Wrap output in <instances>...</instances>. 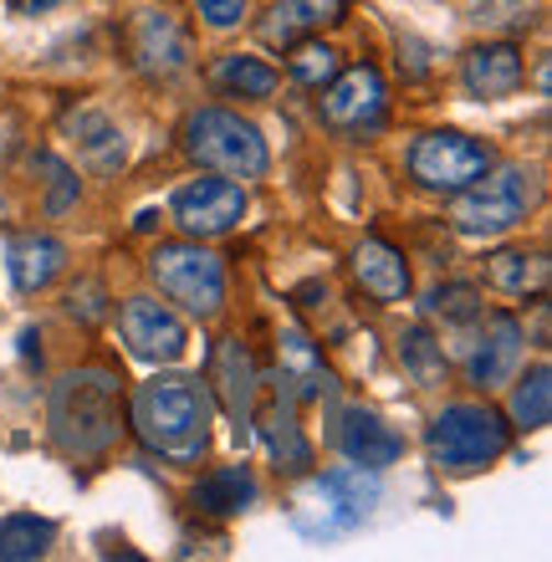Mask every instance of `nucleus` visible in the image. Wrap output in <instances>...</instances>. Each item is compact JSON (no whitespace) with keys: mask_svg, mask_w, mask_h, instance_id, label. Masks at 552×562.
<instances>
[{"mask_svg":"<svg viewBox=\"0 0 552 562\" xmlns=\"http://www.w3.org/2000/svg\"><path fill=\"white\" fill-rule=\"evenodd\" d=\"M149 277L159 281V292L169 302H180L190 317L210 323L215 312L225 307V267L221 256H210L205 246L194 240H169L149 256Z\"/></svg>","mask_w":552,"mask_h":562,"instance_id":"0eeeda50","label":"nucleus"},{"mask_svg":"<svg viewBox=\"0 0 552 562\" xmlns=\"http://www.w3.org/2000/svg\"><path fill=\"white\" fill-rule=\"evenodd\" d=\"M277 369H282V389L297 404H323L333 394V373L317 353V342L302 327H282L277 338Z\"/></svg>","mask_w":552,"mask_h":562,"instance_id":"4468645a","label":"nucleus"},{"mask_svg":"<svg viewBox=\"0 0 552 562\" xmlns=\"http://www.w3.org/2000/svg\"><path fill=\"white\" fill-rule=\"evenodd\" d=\"M538 175L527 169V164H507V169H486L476 184H465L455 190V205H450V225L461 231V236H507L511 225L527 221V210L538 205Z\"/></svg>","mask_w":552,"mask_h":562,"instance_id":"39448f33","label":"nucleus"},{"mask_svg":"<svg viewBox=\"0 0 552 562\" xmlns=\"http://www.w3.org/2000/svg\"><path fill=\"white\" fill-rule=\"evenodd\" d=\"M251 425H261V440H267L271 460H277V471L302 475L307 465H313V445H307V435H302V425H297V400H292L286 389L271 404H261V409H256Z\"/></svg>","mask_w":552,"mask_h":562,"instance_id":"dca6fc26","label":"nucleus"},{"mask_svg":"<svg viewBox=\"0 0 552 562\" xmlns=\"http://www.w3.org/2000/svg\"><path fill=\"white\" fill-rule=\"evenodd\" d=\"M384 77L363 67H348L323 88V123L343 138H369L384 128Z\"/></svg>","mask_w":552,"mask_h":562,"instance_id":"9d476101","label":"nucleus"},{"mask_svg":"<svg viewBox=\"0 0 552 562\" xmlns=\"http://www.w3.org/2000/svg\"><path fill=\"white\" fill-rule=\"evenodd\" d=\"M21 358H42V348H36V327H26V333H21Z\"/></svg>","mask_w":552,"mask_h":562,"instance_id":"c9c22d12","label":"nucleus"},{"mask_svg":"<svg viewBox=\"0 0 552 562\" xmlns=\"http://www.w3.org/2000/svg\"><path fill=\"white\" fill-rule=\"evenodd\" d=\"M190 502L200 517H215V521H230L240 512H251L261 502V486H256L251 465H221V471H210L194 481Z\"/></svg>","mask_w":552,"mask_h":562,"instance_id":"6ab92c4d","label":"nucleus"},{"mask_svg":"<svg viewBox=\"0 0 552 562\" xmlns=\"http://www.w3.org/2000/svg\"><path fill=\"white\" fill-rule=\"evenodd\" d=\"M154 225H159V215H154V210H144V215L134 221V231H154Z\"/></svg>","mask_w":552,"mask_h":562,"instance_id":"e433bc0d","label":"nucleus"},{"mask_svg":"<svg viewBox=\"0 0 552 562\" xmlns=\"http://www.w3.org/2000/svg\"><path fill=\"white\" fill-rule=\"evenodd\" d=\"M481 292L476 286H465V281H455V286H435L430 296H425V317H446V327H471L481 317Z\"/></svg>","mask_w":552,"mask_h":562,"instance_id":"cd10ccee","label":"nucleus"},{"mask_svg":"<svg viewBox=\"0 0 552 562\" xmlns=\"http://www.w3.org/2000/svg\"><path fill=\"white\" fill-rule=\"evenodd\" d=\"M184 154L225 179H261L271 164L261 128L225 108H200L184 119Z\"/></svg>","mask_w":552,"mask_h":562,"instance_id":"423d86ee","label":"nucleus"},{"mask_svg":"<svg viewBox=\"0 0 552 562\" xmlns=\"http://www.w3.org/2000/svg\"><path fill=\"white\" fill-rule=\"evenodd\" d=\"M210 384L221 394L225 415L236 419V435H246V429H251V415H256V363H251V353H246L240 338H225L221 348H215Z\"/></svg>","mask_w":552,"mask_h":562,"instance_id":"2eb2a0df","label":"nucleus"},{"mask_svg":"<svg viewBox=\"0 0 552 562\" xmlns=\"http://www.w3.org/2000/svg\"><path fill=\"white\" fill-rule=\"evenodd\" d=\"M123 435V389L119 373L108 369H77L52 389V440L77 460L108 456Z\"/></svg>","mask_w":552,"mask_h":562,"instance_id":"f03ea898","label":"nucleus"},{"mask_svg":"<svg viewBox=\"0 0 552 562\" xmlns=\"http://www.w3.org/2000/svg\"><path fill=\"white\" fill-rule=\"evenodd\" d=\"M256 36H261V46H271V52H292V46L307 36V26H302L297 5H292V0H282V5H271V11L261 15Z\"/></svg>","mask_w":552,"mask_h":562,"instance_id":"7c9ffc66","label":"nucleus"},{"mask_svg":"<svg viewBox=\"0 0 552 562\" xmlns=\"http://www.w3.org/2000/svg\"><path fill=\"white\" fill-rule=\"evenodd\" d=\"M169 215H174V225H180L184 236L215 240L240 225V215H246V190L230 184V179H194V184L174 190Z\"/></svg>","mask_w":552,"mask_h":562,"instance_id":"9b49d317","label":"nucleus"},{"mask_svg":"<svg viewBox=\"0 0 552 562\" xmlns=\"http://www.w3.org/2000/svg\"><path fill=\"white\" fill-rule=\"evenodd\" d=\"M343 72V57L328 42H297L292 46V77L302 88H328L333 77Z\"/></svg>","mask_w":552,"mask_h":562,"instance_id":"c85d7f7f","label":"nucleus"},{"mask_svg":"<svg viewBox=\"0 0 552 562\" xmlns=\"http://www.w3.org/2000/svg\"><path fill=\"white\" fill-rule=\"evenodd\" d=\"M511 425L517 429L552 425V369L548 363H538L527 379H517V389H511Z\"/></svg>","mask_w":552,"mask_h":562,"instance_id":"bb28decb","label":"nucleus"},{"mask_svg":"<svg viewBox=\"0 0 552 562\" xmlns=\"http://www.w3.org/2000/svg\"><path fill=\"white\" fill-rule=\"evenodd\" d=\"M511 450V425L492 404H446L425 429V456L435 471L465 475L492 465L496 456Z\"/></svg>","mask_w":552,"mask_h":562,"instance_id":"20e7f679","label":"nucleus"},{"mask_svg":"<svg viewBox=\"0 0 552 562\" xmlns=\"http://www.w3.org/2000/svg\"><path fill=\"white\" fill-rule=\"evenodd\" d=\"M119 327H123V342L138 363H180L184 348H190V333L165 302L154 296H128L119 312Z\"/></svg>","mask_w":552,"mask_h":562,"instance_id":"ddd939ff","label":"nucleus"},{"mask_svg":"<svg viewBox=\"0 0 552 562\" xmlns=\"http://www.w3.org/2000/svg\"><path fill=\"white\" fill-rule=\"evenodd\" d=\"M194 46H190V31L165 11H138L128 21V61H134L144 77L154 82H169V77H180L190 67Z\"/></svg>","mask_w":552,"mask_h":562,"instance_id":"f8f14e48","label":"nucleus"},{"mask_svg":"<svg viewBox=\"0 0 552 562\" xmlns=\"http://www.w3.org/2000/svg\"><path fill=\"white\" fill-rule=\"evenodd\" d=\"M353 277H359V286L373 296V302H404L409 296V261H404V251H394L388 240L369 236L353 251Z\"/></svg>","mask_w":552,"mask_h":562,"instance_id":"412c9836","label":"nucleus"},{"mask_svg":"<svg viewBox=\"0 0 552 562\" xmlns=\"http://www.w3.org/2000/svg\"><path fill=\"white\" fill-rule=\"evenodd\" d=\"M210 415H215L210 384L190 373H159L149 384H138L134 409H128L138 440L174 465H194L210 450Z\"/></svg>","mask_w":552,"mask_h":562,"instance_id":"f257e3e1","label":"nucleus"},{"mask_svg":"<svg viewBox=\"0 0 552 562\" xmlns=\"http://www.w3.org/2000/svg\"><path fill=\"white\" fill-rule=\"evenodd\" d=\"M210 88L225 92V98H246V103H267L271 92H277V72H271L261 57H221L210 67Z\"/></svg>","mask_w":552,"mask_h":562,"instance_id":"5701e85b","label":"nucleus"},{"mask_svg":"<svg viewBox=\"0 0 552 562\" xmlns=\"http://www.w3.org/2000/svg\"><path fill=\"white\" fill-rule=\"evenodd\" d=\"M194 5L205 15V26H215V31L240 26V15H246V0H194Z\"/></svg>","mask_w":552,"mask_h":562,"instance_id":"72a5a7b5","label":"nucleus"},{"mask_svg":"<svg viewBox=\"0 0 552 562\" xmlns=\"http://www.w3.org/2000/svg\"><path fill=\"white\" fill-rule=\"evenodd\" d=\"M461 358L476 389L507 384L522 363V323L511 312H481L471 327H461Z\"/></svg>","mask_w":552,"mask_h":562,"instance_id":"1a4fd4ad","label":"nucleus"},{"mask_svg":"<svg viewBox=\"0 0 552 562\" xmlns=\"http://www.w3.org/2000/svg\"><path fill=\"white\" fill-rule=\"evenodd\" d=\"M67 312H72L77 323H88V327H98L108 317V292H103V281H92V277H82L67 292Z\"/></svg>","mask_w":552,"mask_h":562,"instance_id":"2f4dec72","label":"nucleus"},{"mask_svg":"<svg viewBox=\"0 0 552 562\" xmlns=\"http://www.w3.org/2000/svg\"><path fill=\"white\" fill-rule=\"evenodd\" d=\"M61 134L77 144V159L88 164L92 175H113L123 164V134L98 108H72V113L61 119Z\"/></svg>","mask_w":552,"mask_h":562,"instance_id":"aec40b11","label":"nucleus"},{"mask_svg":"<svg viewBox=\"0 0 552 562\" xmlns=\"http://www.w3.org/2000/svg\"><path fill=\"white\" fill-rule=\"evenodd\" d=\"M31 169L46 175V215H52V221L67 215V210L77 205V175L57 159V154H31Z\"/></svg>","mask_w":552,"mask_h":562,"instance_id":"c756f323","label":"nucleus"},{"mask_svg":"<svg viewBox=\"0 0 552 562\" xmlns=\"http://www.w3.org/2000/svg\"><path fill=\"white\" fill-rule=\"evenodd\" d=\"M5 267H11L15 292L36 296L61 277V267H67V246H61L57 236H15L11 251H5Z\"/></svg>","mask_w":552,"mask_h":562,"instance_id":"4be33fe9","label":"nucleus"},{"mask_svg":"<svg viewBox=\"0 0 552 562\" xmlns=\"http://www.w3.org/2000/svg\"><path fill=\"white\" fill-rule=\"evenodd\" d=\"M461 82L471 98H481V103L511 98V92L522 88V52L511 42L471 46V52H465V67H461Z\"/></svg>","mask_w":552,"mask_h":562,"instance_id":"f3484780","label":"nucleus"},{"mask_svg":"<svg viewBox=\"0 0 552 562\" xmlns=\"http://www.w3.org/2000/svg\"><path fill=\"white\" fill-rule=\"evenodd\" d=\"M486 169H492V148L465 134H425L409 148V179H415L419 190H435V194L465 190Z\"/></svg>","mask_w":552,"mask_h":562,"instance_id":"6e6552de","label":"nucleus"},{"mask_svg":"<svg viewBox=\"0 0 552 562\" xmlns=\"http://www.w3.org/2000/svg\"><path fill=\"white\" fill-rule=\"evenodd\" d=\"M297 5V15H302V26L313 31V26H338L348 15V5L343 0H292Z\"/></svg>","mask_w":552,"mask_h":562,"instance_id":"473e14b6","label":"nucleus"},{"mask_svg":"<svg viewBox=\"0 0 552 562\" xmlns=\"http://www.w3.org/2000/svg\"><path fill=\"white\" fill-rule=\"evenodd\" d=\"M338 450L348 456V465H363V471H384L404 456V440L369 409H343L338 415Z\"/></svg>","mask_w":552,"mask_h":562,"instance_id":"a211bd4d","label":"nucleus"},{"mask_svg":"<svg viewBox=\"0 0 552 562\" xmlns=\"http://www.w3.org/2000/svg\"><path fill=\"white\" fill-rule=\"evenodd\" d=\"M379 502H384L379 471L343 465V471L313 475V481L292 496V527H297L302 537H313V542H333V537L359 532Z\"/></svg>","mask_w":552,"mask_h":562,"instance_id":"7ed1b4c3","label":"nucleus"},{"mask_svg":"<svg viewBox=\"0 0 552 562\" xmlns=\"http://www.w3.org/2000/svg\"><path fill=\"white\" fill-rule=\"evenodd\" d=\"M52 542H57V527L46 517L15 512V517L0 521V562H36V558H46Z\"/></svg>","mask_w":552,"mask_h":562,"instance_id":"b1692460","label":"nucleus"},{"mask_svg":"<svg viewBox=\"0 0 552 562\" xmlns=\"http://www.w3.org/2000/svg\"><path fill=\"white\" fill-rule=\"evenodd\" d=\"M486 281L507 296L542 292V286H548V261H542V256H527V251H496V256H486Z\"/></svg>","mask_w":552,"mask_h":562,"instance_id":"a878e982","label":"nucleus"},{"mask_svg":"<svg viewBox=\"0 0 552 562\" xmlns=\"http://www.w3.org/2000/svg\"><path fill=\"white\" fill-rule=\"evenodd\" d=\"M0 215H5V194H0Z\"/></svg>","mask_w":552,"mask_h":562,"instance_id":"4c0bfd02","label":"nucleus"},{"mask_svg":"<svg viewBox=\"0 0 552 562\" xmlns=\"http://www.w3.org/2000/svg\"><path fill=\"white\" fill-rule=\"evenodd\" d=\"M399 363L419 389H440L446 384V342L435 338L430 327H409L399 338Z\"/></svg>","mask_w":552,"mask_h":562,"instance_id":"393cba45","label":"nucleus"},{"mask_svg":"<svg viewBox=\"0 0 552 562\" xmlns=\"http://www.w3.org/2000/svg\"><path fill=\"white\" fill-rule=\"evenodd\" d=\"M57 5H67V0H11L15 15H46V11H57Z\"/></svg>","mask_w":552,"mask_h":562,"instance_id":"f704fd0d","label":"nucleus"}]
</instances>
